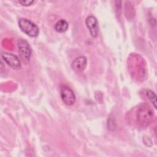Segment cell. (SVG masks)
<instances>
[{"mask_svg":"<svg viewBox=\"0 0 157 157\" xmlns=\"http://www.w3.org/2000/svg\"><path fill=\"white\" fill-rule=\"evenodd\" d=\"M153 111L147 104L140 105L137 110L136 118L142 126H147L150 124L153 118Z\"/></svg>","mask_w":157,"mask_h":157,"instance_id":"1","label":"cell"},{"mask_svg":"<svg viewBox=\"0 0 157 157\" xmlns=\"http://www.w3.org/2000/svg\"><path fill=\"white\" fill-rule=\"evenodd\" d=\"M18 26L25 34L31 37H37L39 33L37 26L30 20L21 18L18 21Z\"/></svg>","mask_w":157,"mask_h":157,"instance_id":"2","label":"cell"},{"mask_svg":"<svg viewBox=\"0 0 157 157\" xmlns=\"http://www.w3.org/2000/svg\"><path fill=\"white\" fill-rule=\"evenodd\" d=\"M18 47L20 58L23 63L27 64L29 63L31 56V48L29 43L25 39H21L18 41Z\"/></svg>","mask_w":157,"mask_h":157,"instance_id":"3","label":"cell"},{"mask_svg":"<svg viewBox=\"0 0 157 157\" xmlns=\"http://www.w3.org/2000/svg\"><path fill=\"white\" fill-rule=\"evenodd\" d=\"M60 96L63 102L67 105H72L75 102V95L68 86L63 85L60 87Z\"/></svg>","mask_w":157,"mask_h":157,"instance_id":"4","label":"cell"},{"mask_svg":"<svg viewBox=\"0 0 157 157\" xmlns=\"http://www.w3.org/2000/svg\"><path fill=\"white\" fill-rule=\"evenodd\" d=\"M1 57L2 59L12 69H19L21 68L20 61L15 55L11 53L2 52Z\"/></svg>","mask_w":157,"mask_h":157,"instance_id":"5","label":"cell"},{"mask_svg":"<svg viewBox=\"0 0 157 157\" xmlns=\"http://www.w3.org/2000/svg\"><path fill=\"white\" fill-rule=\"evenodd\" d=\"M85 24L89 29L91 36L93 37H96L99 31L98 22L96 18L93 15L88 16L85 20Z\"/></svg>","mask_w":157,"mask_h":157,"instance_id":"6","label":"cell"},{"mask_svg":"<svg viewBox=\"0 0 157 157\" xmlns=\"http://www.w3.org/2000/svg\"><path fill=\"white\" fill-rule=\"evenodd\" d=\"M87 65L86 58L84 56H80L76 58L72 63L71 67L76 72H81L83 71Z\"/></svg>","mask_w":157,"mask_h":157,"instance_id":"7","label":"cell"},{"mask_svg":"<svg viewBox=\"0 0 157 157\" xmlns=\"http://www.w3.org/2000/svg\"><path fill=\"white\" fill-rule=\"evenodd\" d=\"M68 27L69 25L67 21L64 19H61L58 21L54 26L55 31L58 33H64L68 29Z\"/></svg>","mask_w":157,"mask_h":157,"instance_id":"8","label":"cell"},{"mask_svg":"<svg viewBox=\"0 0 157 157\" xmlns=\"http://www.w3.org/2000/svg\"><path fill=\"white\" fill-rule=\"evenodd\" d=\"M146 95L150 101L153 104L155 109L156 108V96L155 93L151 90H147L146 91Z\"/></svg>","mask_w":157,"mask_h":157,"instance_id":"9","label":"cell"},{"mask_svg":"<svg viewBox=\"0 0 157 157\" xmlns=\"http://www.w3.org/2000/svg\"><path fill=\"white\" fill-rule=\"evenodd\" d=\"M34 2V1H31V0H22V1H19V3L21 4L23 6H28L31 5Z\"/></svg>","mask_w":157,"mask_h":157,"instance_id":"10","label":"cell"}]
</instances>
